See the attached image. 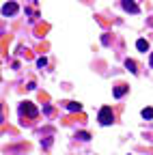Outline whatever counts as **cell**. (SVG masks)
I'll use <instances>...</instances> for the list:
<instances>
[{
  "label": "cell",
  "instance_id": "6da1fadb",
  "mask_svg": "<svg viewBox=\"0 0 153 155\" xmlns=\"http://www.w3.org/2000/svg\"><path fill=\"white\" fill-rule=\"evenodd\" d=\"M97 121H99L101 125H112V121H114V112H112V108L104 106V108L99 110V114H97Z\"/></svg>",
  "mask_w": 153,
  "mask_h": 155
},
{
  "label": "cell",
  "instance_id": "7a4b0ae2",
  "mask_svg": "<svg viewBox=\"0 0 153 155\" xmlns=\"http://www.w3.org/2000/svg\"><path fill=\"white\" fill-rule=\"evenodd\" d=\"M20 114H26L28 119H37V114H39V112H37V108H35L30 101H24V104L20 106Z\"/></svg>",
  "mask_w": 153,
  "mask_h": 155
},
{
  "label": "cell",
  "instance_id": "3957f363",
  "mask_svg": "<svg viewBox=\"0 0 153 155\" xmlns=\"http://www.w3.org/2000/svg\"><path fill=\"white\" fill-rule=\"evenodd\" d=\"M17 13V5L15 2H7L5 7H2V15L5 17H11V15H15Z\"/></svg>",
  "mask_w": 153,
  "mask_h": 155
},
{
  "label": "cell",
  "instance_id": "277c9868",
  "mask_svg": "<svg viewBox=\"0 0 153 155\" xmlns=\"http://www.w3.org/2000/svg\"><path fill=\"white\" fill-rule=\"evenodd\" d=\"M121 5H123V9H125L127 13H138V11H140V9H138V5L134 2V0H123Z\"/></svg>",
  "mask_w": 153,
  "mask_h": 155
},
{
  "label": "cell",
  "instance_id": "5b68a950",
  "mask_svg": "<svg viewBox=\"0 0 153 155\" xmlns=\"http://www.w3.org/2000/svg\"><path fill=\"white\" fill-rule=\"evenodd\" d=\"M127 88H129V86H125V84H119V86H114L112 95H114V97H117V99H119V97H123V95L127 93Z\"/></svg>",
  "mask_w": 153,
  "mask_h": 155
},
{
  "label": "cell",
  "instance_id": "8992f818",
  "mask_svg": "<svg viewBox=\"0 0 153 155\" xmlns=\"http://www.w3.org/2000/svg\"><path fill=\"white\" fill-rule=\"evenodd\" d=\"M136 48H138L140 52H147V50H149V41H147V39H138V41H136Z\"/></svg>",
  "mask_w": 153,
  "mask_h": 155
},
{
  "label": "cell",
  "instance_id": "52a82bcc",
  "mask_svg": "<svg viewBox=\"0 0 153 155\" xmlns=\"http://www.w3.org/2000/svg\"><path fill=\"white\" fill-rule=\"evenodd\" d=\"M65 106H67V110H71V112H80V110H82V106L75 104V101H67Z\"/></svg>",
  "mask_w": 153,
  "mask_h": 155
},
{
  "label": "cell",
  "instance_id": "ba28073f",
  "mask_svg": "<svg viewBox=\"0 0 153 155\" xmlns=\"http://www.w3.org/2000/svg\"><path fill=\"white\" fill-rule=\"evenodd\" d=\"M125 67H127L131 73H136V63H134V61H129V58H127V61H125Z\"/></svg>",
  "mask_w": 153,
  "mask_h": 155
},
{
  "label": "cell",
  "instance_id": "9c48e42d",
  "mask_svg": "<svg viewBox=\"0 0 153 155\" xmlns=\"http://www.w3.org/2000/svg\"><path fill=\"white\" fill-rule=\"evenodd\" d=\"M142 119H153V108H145L142 110Z\"/></svg>",
  "mask_w": 153,
  "mask_h": 155
},
{
  "label": "cell",
  "instance_id": "30bf717a",
  "mask_svg": "<svg viewBox=\"0 0 153 155\" xmlns=\"http://www.w3.org/2000/svg\"><path fill=\"white\" fill-rule=\"evenodd\" d=\"M45 65H48V58H45V56H41V58H37V67H41V69H43Z\"/></svg>",
  "mask_w": 153,
  "mask_h": 155
},
{
  "label": "cell",
  "instance_id": "8fae6325",
  "mask_svg": "<svg viewBox=\"0 0 153 155\" xmlns=\"http://www.w3.org/2000/svg\"><path fill=\"white\" fill-rule=\"evenodd\" d=\"M75 138H80V140H88L91 136H88L86 131H78V136H75Z\"/></svg>",
  "mask_w": 153,
  "mask_h": 155
},
{
  "label": "cell",
  "instance_id": "7c38bea8",
  "mask_svg": "<svg viewBox=\"0 0 153 155\" xmlns=\"http://www.w3.org/2000/svg\"><path fill=\"white\" fill-rule=\"evenodd\" d=\"M149 65H151V69H153V54H151V58H149Z\"/></svg>",
  "mask_w": 153,
  "mask_h": 155
},
{
  "label": "cell",
  "instance_id": "4fadbf2b",
  "mask_svg": "<svg viewBox=\"0 0 153 155\" xmlns=\"http://www.w3.org/2000/svg\"><path fill=\"white\" fill-rule=\"evenodd\" d=\"M151 26H153V19H151Z\"/></svg>",
  "mask_w": 153,
  "mask_h": 155
}]
</instances>
